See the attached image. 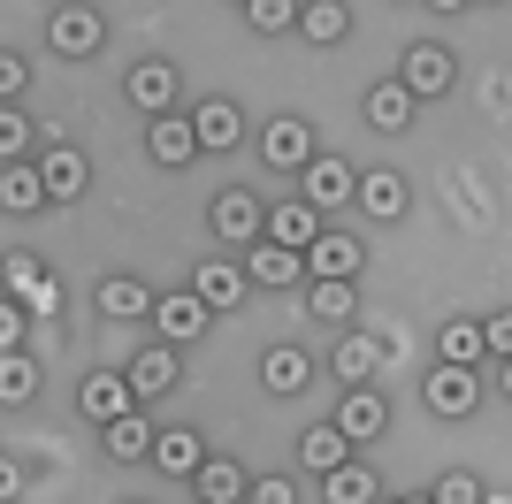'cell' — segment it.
I'll list each match as a JSON object with an SVG mask.
<instances>
[{"mask_svg":"<svg viewBox=\"0 0 512 504\" xmlns=\"http://www.w3.org/2000/svg\"><path fill=\"white\" fill-rule=\"evenodd\" d=\"M329 428H337V436L352 443V451H360L367 436H383V428H390V405H383V390H375V382H352V390H344V405H337V420H329Z\"/></svg>","mask_w":512,"mask_h":504,"instance_id":"obj_1","label":"cell"},{"mask_svg":"<svg viewBox=\"0 0 512 504\" xmlns=\"http://www.w3.org/2000/svg\"><path fill=\"white\" fill-rule=\"evenodd\" d=\"M299 268L314 275V283H352V275H360V237H344V230H321L314 245L299 252Z\"/></svg>","mask_w":512,"mask_h":504,"instance_id":"obj_2","label":"cell"},{"mask_svg":"<svg viewBox=\"0 0 512 504\" xmlns=\"http://www.w3.org/2000/svg\"><path fill=\"white\" fill-rule=\"evenodd\" d=\"M451 77H459V62H451L444 46H406V62H398V84L413 92V107L436 100V92H451Z\"/></svg>","mask_w":512,"mask_h":504,"instance_id":"obj_3","label":"cell"},{"mask_svg":"<svg viewBox=\"0 0 512 504\" xmlns=\"http://www.w3.org/2000/svg\"><path fill=\"white\" fill-rule=\"evenodd\" d=\"M123 382H130V398L146 405V398H169L176 382H184V367H176V344H146V352L123 367Z\"/></svg>","mask_w":512,"mask_h":504,"instance_id":"obj_4","label":"cell"},{"mask_svg":"<svg viewBox=\"0 0 512 504\" xmlns=\"http://www.w3.org/2000/svg\"><path fill=\"white\" fill-rule=\"evenodd\" d=\"M321 230H329V214H314L306 199H283V207L260 214V237H268V245H291V252H306Z\"/></svg>","mask_w":512,"mask_h":504,"instance_id":"obj_5","label":"cell"},{"mask_svg":"<svg viewBox=\"0 0 512 504\" xmlns=\"http://www.w3.org/2000/svg\"><path fill=\"white\" fill-rule=\"evenodd\" d=\"M237 268H245V283H260V291H299V252L291 245H268V237H253V252H245V260H237Z\"/></svg>","mask_w":512,"mask_h":504,"instance_id":"obj_6","label":"cell"},{"mask_svg":"<svg viewBox=\"0 0 512 504\" xmlns=\"http://www.w3.org/2000/svg\"><path fill=\"white\" fill-rule=\"evenodd\" d=\"M299 199H306L314 214L352 207V168H344V161H306V168H299Z\"/></svg>","mask_w":512,"mask_h":504,"instance_id":"obj_7","label":"cell"},{"mask_svg":"<svg viewBox=\"0 0 512 504\" xmlns=\"http://www.w3.org/2000/svg\"><path fill=\"white\" fill-rule=\"evenodd\" d=\"M428 405L444 420L474 413V405H482V367H436V375H428Z\"/></svg>","mask_w":512,"mask_h":504,"instance_id":"obj_8","label":"cell"},{"mask_svg":"<svg viewBox=\"0 0 512 504\" xmlns=\"http://www.w3.org/2000/svg\"><path fill=\"white\" fill-rule=\"evenodd\" d=\"M260 161L268 168H306L314 161V130H306L299 115H276V123L260 130Z\"/></svg>","mask_w":512,"mask_h":504,"instance_id":"obj_9","label":"cell"},{"mask_svg":"<svg viewBox=\"0 0 512 504\" xmlns=\"http://www.w3.org/2000/svg\"><path fill=\"white\" fill-rule=\"evenodd\" d=\"M146 314H153V329H161V344H192V336H199V329L214 321V314L199 306L192 291H169V298H153Z\"/></svg>","mask_w":512,"mask_h":504,"instance_id":"obj_10","label":"cell"},{"mask_svg":"<svg viewBox=\"0 0 512 504\" xmlns=\"http://www.w3.org/2000/svg\"><path fill=\"white\" fill-rule=\"evenodd\" d=\"M146 153H153L161 168H184V161H199L192 115H176V107H169V115H153V123H146Z\"/></svg>","mask_w":512,"mask_h":504,"instance_id":"obj_11","label":"cell"},{"mask_svg":"<svg viewBox=\"0 0 512 504\" xmlns=\"http://www.w3.org/2000/svg\"><path fill=\"white\" fill-rule=\"evenodd\" d=\"M31 168H39L46 199H77V191H85V176H92V168H85V153H77V146H62V138H54V146H46Z\"/></svg>","mask_w":512,"mask_h":504,"instance_id":"obj_12","label":"cell"},{"mask_svg":"<svg viewBox=\"0 0 512 504\" xmlns=\"http://www.w3.org/2000/svg\"><path fill=\"white\" fill-rule=\"evenodd\" d=\"M245 291H253V283H245V268H237V260H207V268L192 275V298L207 306V314H230Z\"/></svg>","mask_w":512,"mask_h":504,"instance_id":"obj_13","label":"cell"},{"mask_svg":"<svg viewBox=\"0 0 512 504\" xmlns=\"http://www.w3.org/2000/svg\"><path fill=\"white\" fill-rule=\"evenodd\" d=\"M192 138H199V153H230L237 138H245V115H237V100H207L192 115Z\"/></svg>","mask_w":512,"mask_h":504,"instance_id":"obj_14","label":"cell"},{"mask_svg":"<svg viewBox=\"0 0 512 504\" xmlns=\"http://www.w3.org/2000/svg\"><path fill=\"white\" fill-rule=\"evenodd\" d=\"M352 199H360L367 214L398 222V214H406V176H398V168H367V176H352Z\"/></svg>","mask_w":512,"mask_h":504,"instance_id":"obj_15","label":"cell"},{"mask_svg":"<svg viewBox=\"0 0 512 504\" xmlns=\"http://www.w3.org/2000/svg\"><path fill=\"white\" fill-rule=\"evenodd\" d=\"M146 459L161 466V474H184V482H192L199 459H207V443H199L192 428H153V451H146Z\"/></svg>","mask_w":512,"mask_h":504,"instance_id":"obj_16","label":"cell"},{"mask_svg":"<svg viewBox=\"0 0 512 504\" xmlns=\"http://www.w3.org/2000/svg\"><path fill=\"white\" fill-rule=\"evenodd\" d=\"M260 214H268V207H260V199H253V191H222V199H214V230H222V237H230V245H253V237H260Z\"/></svg>","mask_w":512,"mask_h":504,"instance_id":"obj_17","label":"cell"},{"mask_svg":"<svg viewBox=\"0 0 512 504\" xmlns=\"http://www.w3.org/2000/svg\"><path fill=\"white\" fill-rule=\"evenodd\" d=\"M245 466L237 459H199V474H192V489H199V504H245Z\"/></svg>","mask_w":512,"mask_h":504,"instance_id":"obj_18","label":"cell"},{"mask_svg":"<svg viewBox=\"0 0 512 504\" xmlns=\"http://www.w3.org/2000/svg\"><path fill=\"white\" fill-rule=\"evenodd\" d=\"M260 382H268V390H276V398H299L306 382H314V359H306L299 344H276V352L260 359Z\"/></svg>","mask_w":512,"mask_h":504,"instance_id":"obj_19","label":"cell"},{"mask_svg":"<svg viewBox=\"0 0 512 504\" xmlns=\"http://www.w3.org/2000/svg\"><path fill=\"white\" fill-rule=\"evenodd\" d=\"M46 39H54V54H92V46H100V16H92V8H54V16H46Z\"/></svg>","mask_w":512,"mask_h":504,"instance_id":"obj_20","label":"cell"},{"mask_svg":"<svg viewBox=\"0 0 512 504\" xmlns=\"http://www.w3.org/2000/svg\"><path fill=\"white\" fill-rule=\"evenodd\" d=\"M176 77H184V69H169V62H138L130 69V100L146 107V115H169L176 107Z\"/></svg>","mask_w":512,"mask_h":504,"instance_id":"obj_21","label":"cell"},{"mask_svg":"<svg viewBox=\"0 0 512 504\" xmlns=\"http://www.w3.org/2000/svg\"><path fill=\"white\" fill-rule=\"evenodd\" d=\"M77 405H85V420H100V428H107V420H115V413H130L138 398H130V382H123V375H85Z\"/></svg>","mask_w":512,"mask_h":504,"instance_id":"obj_22","label":"cell"},{"mask_svg":"<svg viewBox=\"0 0 512 504\" xmlns=\"http://www.w3.org/2000/svg\"><path fill=\"white\" fill-rule=\"evenodd\" d=\"M321 497H329V504H375V497H383V482H375L360 459H344V466L321 474Z\"/></svg>","mask_w":512,"mask_h":504,"instance_id":"obj_23","label":"cell"},{"mask_svg":"<svg viewBox=\"0 0 512 504\" xmlns=\"http://www.w3.org/2000/svg\"><path fill=\"white\" fill-rule=\"evenodd\" d=\"M0 207H8V214H39L46 207V184H39V168H31V161L0 168Z\"/></svg>","mask_w":512,"mask_h":504,"instance_id":"obj_24","label":"cell"},{"mask_svg":"<svg viewBox=\"0 0 512 504\" xmlns=\"http://www.w3.org/2000/svg\"><path fill=\"white\" fill-rule=\"evenodd\" d=\"M299 31L314 46H337L344 31H352V8H344V0H299Z\"/></svg>","mask_w":512,"mask_h":504,"instance_id":"obj_25","label":"cell"},{"mask_svg":"<svg viewBox=\"0 0 512 504\" xmlns=\"http://www.w3.org/2000/svg\"><path fill=\"white\" fill-rule=\"evenodd\" d=\"M146 451H153V420L138 413V405L107 420V459H146Z\"/></svg>","mask_w":512,"mask_h":504,"instance_id":"obj_26","label":"cell"},{"mask_svg":"<svg viewBox=\"0 0 512 504\" xmlns=\"http://www.w3.org/2000/svg\"><path fill=\"white\" fill-rule=\"evenodd\" d=\"M367 123H375V130H406V123H413V92H406L398 77L375 84V92H367Z\"/></svg>","mask_w":512,"mask_h":504,"instance_id":"obj_27","label":"cell"},{"mask_svg":"<svg viewBox=\"0 0 512 504\" xmlns=\"http://www.w3.org/2000/svg\"><path fill=\"white\" fill-rule=\"evenodd\" d=\"M344 459H352V443H344L337 428H329V420L299 436V466H314V474H329V466H344Z\"/></svg>","mask_w":512,"mask_h":504,"instance_id":"obj_28","label":"cell"},{"mask_svg":"<svg viewBox=\"0 0 512 504\" xmlns=\"http://www.w3.org/2000/svg\"><path fill=\"white\" fill-rule=\"evenodd\" d=\"M375 367H383V344H375V336H337V375H344V390L367 382Z\"/></svg>","mask_w":512,"mask_h":504,"instance_id":"obj_29","label":"cell"},{"mask_svg":"<svg viewBox=\"0 0 512 504\" xmlns=\"http://www.w3.org/2000/svg\"><path fill=\"white\" fill-rule=\"evenodd\" d=\"M39 398V367L31 352H0V405H31Z\"/></svg>","mask_w":512,"mask_h":504,"instance_id":"obj_30","label":"cell"},{"mask_svg":"<svg viewBox=\"0 0 512 504\" xmlns=\"http://www.w3.org/2000/svg\"><path fill=\"white\" fill-rule=\"evenodd\" d=\"M146 306H153V291L138 283V275H107V283H100V314L130 321V314H146Z\"/></svg>","mask_w":512,"mask_h":504,"instance_id":"obj_31","label":"cell"},{"mask_svg":"<svg viewBox=\"0 0 512 504\" xmlns=\"http://www.w3.org/2000/svg\"><path fill=\"white\" fill-rule=\"evenodd\" d=\"M436 352H444V367H474V359H482V329H474V321H444V329H436Z\"/></svg>","mask_w":512,"mask_h":504,"instance_id":"obj_32","label":"cell"},{"mask_svg":"<svg viewBox=\"0 0 512 504\" xmlns=\"http://www.w3.org/2000/svg\"><path fill=\"white\" fill-rule=\"evenodd\" d=\"M306 306H314V321L344 329V321H352V283H314V291H306Z\"/></svg>","mask_w":512,"mask_h":504,"instance_id":"obj_33","label":"cell"},{"mask_svg":"<svg viewBox=\"0 0 512 504\" xmlns=\"http://www.w3.org/2000/svg\"><path fill=\"white\" fill-rule=\"evenodd\" d=\"M245 16H253V31H291L299 23V0H237Z\"/></svg>","mask_w":512,"mask_h":504,"instance_id":"obj_34","label":"cell"},{"mask_svg":"<svg viewBox=\"0 0 512 504\" xmlns=\"http://www.w3.org/2000/svg\"><path fill=\"white\" fill-rule=\"evenodd\" d=\"M245 504H299V482H291V474H253V482H245Z\"/></svg>","mask_w":512,"mask_h":504,"instance_id":"obj_35","label":"cell"},{"mask_svg":"<svg viewBox=\"0 0 512 504\" xmlns=\"http://www.w3.org/2000/svg\"><path fill=\"white\" fill-rule=\"evenodd\" d=\"M23 146H31V123H23L16 107L0 100V168H8V161H23Z\"/></svg>","mask_w":512,"mask_h":504,"instance_id":"obj_36","label":"cell"},{"mask_svg":"<svg viewBox=\"0 0 512 504\" xmlns=\"http://www.w3.org/2000/svg\"><path fill=\"white\" fill-rule=\"evenodd\" d=\"M0 275H8V298H16V306H23V291H31V283H46L39 252H8V268H0Z\"/></svg>","mask_w":512,"mask_h":504,"instance_id":"obj_37","label":"cell"},{"mask_svg":"<svg viewBox=\"0 0 512 504\" xmlns=\"http://www.w3.org/2000/svg\"><path fill=\"white\" fill-rule=\"evenodd\" d=\"M428 504H482V482L474 474H444V482L428 489Z\"/></svg>","mask_w":512,"mask_h":504,"instance_id":"obj_38","label":"cell"},{"mask_svg":"<svg viewBox=\"0 0 512 504\" xmlns=\"http://www.w3.org/2000/svg\"><path fill=\"white\" fill-rule=\"evenodd\" d=\"M23 314H31V321H54V314H62V283H54V275L31 283V291H23Z\"/></svg>","mask_w":512,"mask_h":504,"instance_id":"obj_39","label":"cell"},{"mask_svg":"<svg viewBox=\"0 0 512 504\" xmlns=\"http://www.w3.org/2000/svg\"><path fill=\"white\" fill-rule=\"evenodd\" d=\"M474 329H482V344H490V359H505V352H512V314H482V321H474Z\"/></svg>","mask_w":512,"mask_h":504,"instance_id":"obj_40","label":"cell"},{"mask_svg":"<svg viewBox=\"0 0 512 504\" xmlns=\"http://www.w3.org/2000/svg\"><path fill=\"white\" fill-rule=\"evenodd\" d=\"M23 321L31 314H23L16 298H0V352H23Z\"/></svg>","mask_w":512,"mask_h":504,"instance_id":"obj_41","label":"cell"},{"mask_svg":"<svg viewBox=\"0 0 512 504\" xmlns=\"http://www.w3.org/2000/svg\"><path fill=\"white\" fill-rule=\"evenodd\" d=\"M23 77H31V69H23V54H8V46H0V100H16Z\"/></svg>","mask_w":512,"mask_h":504,"instance_id":"obj_42","label":"cell"},{"mask_svg":"<svg viewBox=\"0 0 512 504\" xmlns=\"http://www.w3.org/2000/svg\"><path fill=\"white\" fill-rule=\"evenodd\" d=\"M16 489H23V466H16V459H8V451H0V504L16 497Z\"/></svg>","mask_w":512,"mask_h":504,"instance_id":"obj_43","label":"cell"},{"mask_svg":"<svg viewBox=\"0 0 512 504\" xmlns=\"http://www.w3.org/2000/svg\"><path fill=\"white\" fill-rule=\"evenodd\" d=\"M428 8H467V0H428Z\"/></svg>","mask_w":512,"mask_h":504,"instance_id":"obj_44","label":"cell"},{"mask_svg":"<svg viewBox=\"0 0 512 504\" xmlns=\"http://www.w3.org/2000/svg\"><path fill=\"white\" fill-rule=\"evenodd\" d=\"M398 504H428V497H398Z\"/></svg>","mask_w":512,"mask_h":504,"instance_id":"obj_45","label":"cell"}]
</instances>
